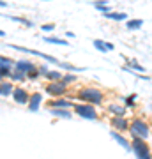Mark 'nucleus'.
I'll use <instances>...</instances> for the list:
<instances>
[{"mask_svg": "<svg viewBox=\"0 0 152 159\" xmlns=\"http://www.w3.org/2000/svg\"><path fill=\"white\" fill-rule=\"evenodd\" d=\"M78 99L81 101H87L90 104H99L103 101V94L101 90H97V89H83V90L78 92Z\"/></svg>", "mask_w": 152, "mask_h": 159, "instance_id": "f257e3e1", "label": "nucleus"}, {"mask_svg": "<svg viewBox=\"0 0 152 159\" xmlns=\"http://www.w3.org/2000/svg\"><path fill=\"white\" fill-rule=\"evenodd\" d=\"M133 150H135L136 157L138 159H150V152H149V147L145 145V142H143V138H138L135 136L133 138Z\"/></svg>", "mask_w": 152, "mask_h": 159, "instance_id": "f03ea898", "label": "nucleus"}, {"mask_svg": "<svg viewBox=\"0 0 152 159\" xmlns=\"http://www.w3.org/2000/svg\"><path fill=\"white\" fill-rule=\"evenodd\" d=\"M131 133L133 136H138V138H149V125L143 122V120H135L131 124Z\"/></svg>", "mask_w": 152, "mask_h": 159, "instance_id": "7ed1b4c3", "label": "nucleus"}, {"mask_svg": "<svg viewBox=\"0 0 152 159\" xmlns=\"http://www.w3.org/2000/svg\"><path fill=\"white\" fill-rule=\"evenodd\" d=\"M74 111L78 115H81V117L87 119V120H96L97 119V113H96V110L92 108V104H76V106H74Z\"/></svg>", "mask_w": 152, "mask_h": 159, "instance_id": "20e7f679", "label": "nucleus"}, {"mask_svg": "<svg viewBox=\"0 0 152 159\" xmlns=\"http://www.w3.org/2000/svg\"><path fill=\"white\" fill-rule=\"evenodd\" d=\"M7 48H12V50H18V51H25V53H30V55H37V57L44 58V60H48V62H51V64H60V62H58V60H57L55 57H50V55H44V53H41V51H35V50H28V48H25V46L7 44Z\"/></svg>", "mask_w": 152, "mask_h": 159, "instance_id": "39448f33", "label": "nucleus"}, {"mask_svg": "<svg viewBox=\"0 0 152 159\" xmlns=\"http://www.w3.org/2000/svg\"><path fill=\"white\" fill-rule=\"evenodd\" d=\"M46 92H48L50 96H64V92H66V81H64V80L51 81L50 85L46 87Z\"/></svg>", "mask_w": 152, "mask_h": 159, "instance_id": "423d86ee", "label": "nucleus"}, {"mask_svg": "<svg viewBox=\"0 0 152 159\" xmlns=\"http://www.w3.org/2000/svg\"><path fill=\"white\" fill-rule=\"evenodd\" d=\"M14 67H16V71H21V73H25V74H30L32 71H35L34 64L28 62V60H18V62L14 64Z\"/></svg>", "mask_w": 152, "mask_h": 159, "instance_id": "0eeeda50", "label": "nucleus"}, {"mask_svg": "<svg viewBox=\"0 0 152 159\" xmlns=\"http://www.w3.org/2000/svg\"><path fill=\"white\" fill-rule=\"evenodd\" d=\"M12 97H14V101H16L18 104H25L27 101H30V99H28V94L23 90V89H14Z\"/></svg>", "mask_w": 152, "mask_h": 159, "instance_id": "6e6552de", "label": "nucleus"}, {"mask_svg": "<svg viewBox=\"0 0 152 159\" xmlns=\"http://www.w3.org/2000/svg\"><path fill=\"white\" fill-rule=\"evenodd\" d=\"M41 99H43V96H41L39 92H35V94H32V96H30V104H28V108H30V111H37Z\"/></svg>", "mask_w": 152, "mask_h": 159, "instance_id": "1a4fd4ad", "label": "nucleus"}, {"mask_svg": "<svg viewBox=\"0 0 152 159\" xmlns=\"http://www.w3.org/2000/svg\"><path fill=\"white\" fill-rule=\"evenodd\" d=\"M94 46H96L99 51H112V50H113V44H112V43H104V41H101V39H96V41H94Z\"/></svg>", "mask_w": 152, "mask_h": 159, "instance_id": "9d476101", "label": "nucleus"}, {"mask_svg": "<svg viewBox=\"0 0 152 159\" xmlns=\"http://www.w3.org/2000/svg\"><path fill=\"white\" fill-rule=\"evenodd\" d=\"M112 124L115 125L117 129H126V127H127V122H126V119H122V115L113 117V119H112Z\"/></svg>", "mask_w": 152, "mask_h": 159, "instance_id": "9b49d317", "label": "nucleus"}, {"mask_svg": "<svg viewBox=\"0 0 152 159\" xmlns=\"http://www.w3.org/2000/svg\"><path fill=\"white\" fill-rule=\"evenodd\" d=\"M112 136L115 138V140H117V143H120V145H122V147H124L126 150H131V148H133V147L129 145V143H127V140H126V138H122L120 134H118V133H115V131H113Z\"/></svg>", "mask_w": 152, "mask_h": 159, "instance_id": "f8f14e48", "label": "nucleus"}, {"mask_svg": "<svg viewBox=\"0 0 152 159\" xmlns=\"http://www.w3.org/2000/svg\"><path fill=\"white\" fill-rule=\"evenodd\" d=\"M104 16H106L108 20H113V21H120V20H126L127 14H126V12H106Z\"/></svg>", "mask_w": 152, "mask_h": 159, "instance_id": "ddd939ff", "label": "nucleus"}, {"mask_svg": "<svg viewBox=\"0 0 152 159\" xmlns=\"http://www.w3.org/2000/svg\"><path fill=\"white\" fill-rule=\"evenodd\" d=\"M92 6L97 7V9H99V11H103L104 14H106L108 9H110V6H108V2H106V0H96V2H92Z\"/></svg>", "mask_w": 152, "mask_h": 159, "instance_id": "4468645a", "label": "nucleus"}, {"mask_svg": "<svg viewBox=\"0 0 152 159\" xmlns=\"http://www.w3.org/2000/svg\"><path fill=\"white\" fill-rule=\"evenodd\" d=\"M51 113L57 115V117H64V119H71V113L67 111V108H53Z\"/></svg>", "mask_w": 152, "mask_h": 159, "instance_id": "2eb2a0df", "label": "nucleus"}, {"mask_svg": "<svg viewBox=\"0 0 152 159\" xmlns=\"http://www.w3.org/2000/svg\"><path fill=\"white\" fill-rule=\"evenodd\" d=\"M50 106H51V108H69V106H71V102L66 101V99H58V101L50 102Z\"/></svg>", "mask_w": 152, "mask_h": 159, "instance_id": "dca6fc26", "label": "nucleus"}, {"mask_svg": "<svg viewBox=\"0 0 152 159\" xmlns=\"http://www.w3.org/2000/svg\"><path fill=\"white\" fill-rule=\"evenodd\" d=\"M12 92H14V89H12L11 83H6V81H2V96L6 97V96H9V94H12Z\"/></svg>", "mask_w": 152, "mask_h": 159, "instance_id": "f3484780", "label": "nucleus"}, {"mask_svg": "<svg viewBox=\"0 0 152 159\" xmlns=\"http://www.w3.org/2000/svg\"><path fill=\"white\" fill-rule=\"evenodd\" d=\"M44 41H46V43H51V44H60V46H66V44H67V41L57 39V37H48V35L44 37Z\"/></svg>", "mask_w": 152, "mask_h": 159, "instance_id": "a211bd4d", "label": "nucleus"}, {"mask_svg": "<svg viewBox=\"0 0 152 159\" xmlns=\"http://www.w3.org/2000/svg\"><path fill=\"white\" fill-rule=\"evenodd\" d=\"M141 25H143L141 20H133V21H127V29H129V30H136V29H140Z\"/></svg>", "mask_w": 152, "mask_h": 159, "instance_id": "6ab92c4d", "label": "nucleus"}, {"mask_svg": "<svg viewBox=\"0 0 152 159\" xmlns=\"http://www.w3.org/2000/svg\"><path fill=\"white\" fill-rule=\"evenodd\" d=\"M46 78L51 80V81H58V80L62 78V74H60V73H57V71H50V73L46 74Z\"/></svg>", "mask_w": 152, "mask_h": 159, "instance_id": "aec40b11", "label": "nucleus"}, {"mask_svg": "<svg viewBox=\"0 0 152 159\" xmlns=\"http://www.w3.org/2000/svg\"><path fill=\"white\" fill-rule=\"evenodd\" d=\"M110 111H113L115 115H124V108L122 106H117V104H110Z\"/></svg>", "mask_w": 152, "mask_h": 159, "instance_id": "412c9836", "label": "nucleus"}, {"mask_svg": "<svg viewBox=\"0 0 152 159\" xmlns=\"http://www.w3.org/2000/svg\"><path fill=\"white\" fill-rule=\"evenodd\" d=\"M127 69H135V71H140V73H143V71H145V67H143V66H140V64H136L135 60H133V62H129Z\"/></svg>", "mask_w": 152, "mask_h": 159, "instance_id": "4be33fe9", "label": "nucleus"}, {"mask_svg": "<svg viewBox=\"0 0 152 159\" xmlns=\"http://www.w3.org/2000/svg\"><path fill=\"white\" fill-rule=\"evenodd\" d=\"M0 67H6V69H11L12 67V62L9 60V58H6V57H2L0 58Z\"/></svg>", "mask_w": 152, "mask_h": 159, "instance_id": "5701e85b", "label": "nucleus"}, {"mask_svg": "<svg viewBox=\"0 0 152 159\" xmlns=\"http://www.w3.org/2000/svg\"><path fill=\"white\" fill-rule=\"evenodd\" d=\"M25 76H27V74L21 73V71H14V74H12L11 78H12V80H18V81H20V80H23Z\"/></svg>", "mask_w": 152, "mask_h": 159, "instance_id": "b1692460", "label": "nucleus"}, {"mask_svg": "<svg viewBox=\"0 0 152 159\" xmlns=\"http://www.w3.org/2000/svg\"><path fill=\"white\" fill-rule=\"evenodd\" d=\"M74 80H76L74 74H66V76H64V81H66V83H71V81H74Z\"/></svg>", "mask_w": 152, "mask_h": 159, "instance_id": "393cba45", "label": "nucleus"}, {"mask_svg": "<svg viewBox=\"0 0 152 159\" xmlns=\"http://www.w3.org/2000/svg\"><path fill=\"white\" fill-rule=\"evenodd\" d=\"M135 99H136V96H129V97H126V104L127 106H135L133 102H135Z\"/></svg>", "mask_w": 152, "mask_h": 159, "instance_id": "a878e982", "label": "nucleus"}, {"mask_svg": "<svg viewBox=\"0 0 152 159\" xmlns=\"http://www.w3.org/2000/svg\"><path fill=\"white\" fill-rule=\"evenodd\" d=\"M0 74H2V78H6V76H12V74L9 73V69H6V67H0Z\"/></svg>", "mask_w": 152, "mask_h": 159, "instance_id": "bb28decb", "label": "nucleus"}, {"mask_svg": "<svg viewBox=\"0 0 152 159\" xmlns=\"http://www.w3.org/2000/svg\"><path fill=\"white\" fill-rule=\"evenodd\" d=\"M41 29L44 30V32H51V30L55 29V27H53V25H51V23H46V25H43V27H41Z\"/></svg>", "mask_w": 152, "mask_h": 159, "instance_id": "cd10ccee", "label": "nucleus"}, {"mask_svg": "<svg viewBox=\"0 0 152 159\" xmlns=\"http://www.w3.org/2000/svg\"><path fill=\"white\" fill-rule=\"evenodd\" d=\"M39 73H43L46 76V74L50 73V71H48V67H46V66H43V67H39Z\"/></svg>", "mask_w": 152, "mask_h": 159, "instance_id": "c85d7f7f", "label": "nucleus"}]
</instances>
